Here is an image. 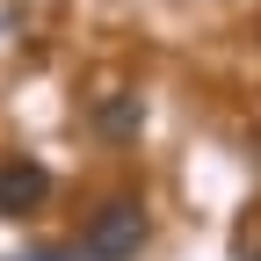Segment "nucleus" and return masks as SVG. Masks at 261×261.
Segmentation results:
<instances>
[{
	"label": "nucleus",
	"mask_w": 261,
	"mask_h": 261,
	"mask_svg": "<svg viewBox=\"0 0 261 261\" xmlns=\"http://www.w3.org/2000/svg\"><path fill=\"white\" fill-rule=\"evenodd\" d=\"M138 247H145V211H138V196H109V203L87 218V232H80V254H87V261H130Z\"/></svg>",
	"instance_id": "f257e3e1"
},
{
	"label": "nucleus",
	"mask_w": 261,
	"mask_h": 261,
	"mask_svg": "<svg viewBox=\"0 0 261 261\" xmlns=\"http://www.w3.org/2000/svg\"><path fill=\"white\" fill-rule=\"evenodd\" d=\"M51 196V167L44 160H8L0 167V218H29Z\"/></svg>",
	"instance_id": "f03ea898"
},
{
	"label": "nucleus",
	"mask_w": 261,
	"mask_h": 261,
	"mask_svg": "<svg viewBox=\"0 0 261 261\" xmlns=\"http://www.w3.org/2000/svg\"><path fill=\"white\" fill-rule=\"evenodd\" d=\"M94 130H102V138H138L145 130V102L138 94H102V102H94Z\"/></svg>",
	"instance_id": "7ed1b4c3"
},
{
	"label": "nucleus",
	"mask_w": 261,
	"mask_h": 261,
	"mask_svg": "<svg viewBox=\"0 0 261 261\" xmlns=\"http://www.w3.org/2000/svg\"><path fill=\"white\" fill-rule=\"evenodd\" d=\"M22 261H65V254H22Z\"/></svg>",
	"instance_id": "20e7f679"
}]
</instances>
